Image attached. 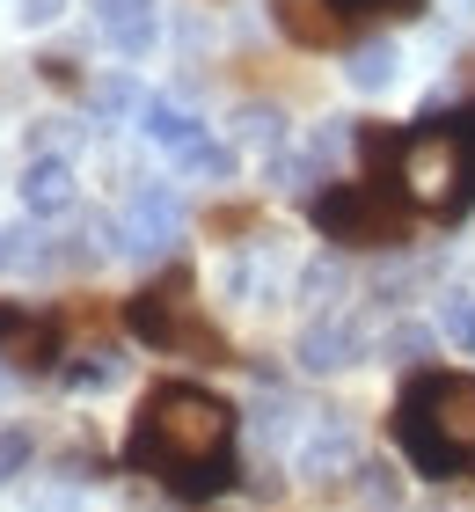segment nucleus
Listing matches in <instances>:
<instances>
[{"instance_id":"15","label":"nucleus","mask_w":475,"mask_h":512,"mask_svg":"<svg viewBox=\"0 0 475 512\" xmlns=\"http://www.w3.org/2000/svg\"><path fill=\"white\" fill-rule=\"evenodd\" d=\"M337 22H410L424 15V0H322Z\"/></svg>"},{"instance_id":"19","label":"nucleus","mask_w":475,"mask_h":512,"mask_svg":"<svg viewBox=\"0 0 475 512\" xmlns=\"http://www.w3.org/2000/svg\"><path fill=\"white\" fill-rule=\"evenodd\" d=\"M439 337L461 344V352L475 359V300H446V308H439Z\"/></svg>"},{"instance_id":"8","label":"nucleus","mask_w":475,"mask_h":512,"mask_svg":"<svg viewBox=\"0 0 475 512\" xmlns=\"http://www.w3.org/2000/svg\"><path fill=\"white\" fill-rule=\"evenodd\" d=\"M15 198H22V213H37V220L74 213V161H66V154H30V161H22Z\"/></svg>"},{"instance_id":"2","label":"nucleus","mask_w":475,"mask_h":512,"mask_svg":"<svg viewBox=\"0 0 475 512\" xmlns=\"http://www.w3.org/2000/svg\"><path fill=\"white\" fill-rule=\"evenodd\" d=\"M388 432L402 461L432 483H475V374L454 366H417L395 388Z\"/></svg>"},{"instance_id":"1","label":"nucleus","mask_w":475,"mask_h":512,"mask_svg":"<svg viewBox=\"0 0 475 512\" xmlns=\"http://www.w3.org/2000/svg\"><path fill=\"white\" fill-rule=\"evenodd\" d=\"M234 417L227 395H212L205 381H154L132 410V432H125V461L139 476H154L169 498H220L234 491Z\"/></svg>"},{"instance_id":"23","label":"nucleus","mask_w":475,"mask_h":512,"mask_svg":"<svg viewBox=\"0 0 475 512\" xmlns=\"http://www.w3.org/2000/svg\"><path fill=\"white\" fill-rule=\"evenodd\" d=\"M388 352H432V330H417V322H410V330L388 337Z\"/></svg>"},{"instance_id":"16","label":"nucleus","mask_w":475,"mask_h":512,"mask_svg":"<svg viewBox=\"0 0 475 512\" xmlns=\"http://www.w3.org/2000/svg\"><path fill=\"white\" fill-rule=\"evenodd\" d=\"M300 469L322 483V476H337V469H359V454H351V439H344V432H329V439L315 432V439H307V454H300Z\"/></svg>"},{"instance_id":"18","label":"nucleus","mask_w":475,"mask_h":512,"mask_svg":"<svg viewBox=\"0 0 475 512\" xmlns=\"http://www.w3.org/2000/svg\"><path fill=\"white\" fill-rule=\"evenodd\" d=\"M30 454H37L30 425H0V483H15L22 469H30Z\"/></svg>"},{"instance_id":"12","label":"nucleus","mask_w":475,"mask_h":512,"mask_svg":"<svg viewBox=\"0 0 475 512\" xmlns=\"http://www.w3.org/2000/svg\"><path fill=\"white\" fill-rule=\"evenodd\" d=\"M139 132L154 139V147H169V154H190L205 139V125L190 118L183 103H169V96H147V110H139Z\"/></svg>"},{"instance_id":"13","label":"nucleus","mask_w":475,"mask_h":512,"mask_svg":"<svg viewBox=\"0 0 475 512\" xmlns=\"http://www.w3.org/2000/svg\"><path fill=\"white\" fill-rule=\"evenodd\" d=\"M395 74H402V52H395L388 37H380V44H359V52L344 59V81L359 88V96H380V88H395Z\"/></svg>"},{"instance_id":"17","label":"nucleus","mask_w":475,"mask_h":512,"mask_svg":"<svg viewBox=\"0 0 475 512\" xmlns=\"http://www.w3.org/2000/svg\"><path fill=\"white\" fill-rule=\"evenodd\" d=\"M117 381H125V359H110V352H88V359L66 366V388H74V395H103Z\"/></svg>"},{"instance_id":"14","label":"nucleus","mask_w":475,"mask_h":512,"mask_svg":"<svg viewBox=\"0 0 475 512\" xmlns=\"http://www.w3.org/2000/svg\"><path fill=\"white\" fill-rule=\"evenodd\" d=\"M88 110L95 118H139V110H147V88H139L132 74H110V81L88 88Z\"/></svg>"},{"instance_id":"9","label":"nucleus","mask_w":475,"mask_h":512,"mask_svg":"<svg viewBox=\"0 0 475 512\" xmlns=\"http://www.w3.org/2000/svg\"><path fill=\"white\" fill-rule=\"evenodd\" d=\"M95 30L125 59H147L154 37H161V0H95Z\"/></svg>"},{"instance_id":"6","label":"nucleus","mask_w":475,"mask_h":512,"mask_svg":"<svg viewBox=\"0 0 475 512\" xmlns=\"http://www.w3.org/2000/svg\"><path fill=\"white\" fill-rule=\"evenodd\" d=\"M176 235H183V205H176V191H161V183H139V191L125 198V213H117V256H169L176 249Z\"/></svg>"},{"instance_id":"4","label":"nucleus","mask_w":475,"mask_h":512,"mask_svg":"<svg viewBox=\"0 0 475 512\" xmlns=\"http://www.w3.org/2000/svg\"><path fill=\"white\" fill-rule=\"evenodd\" d=\"M125 330L154 352H176V359H205V366H234V344L205 322V300H198V278L183 264H169L154 286H139L125 300Z\"/></svg>"},{"instance_id":"7","label":"nucleus","mask_w":475,"mask_h":512,"mask_svg":"<svg viewBox=\"0 0 475 512\" xmlns=\"http://www.w3.org/2000/svg\"><path fill=\"white\" fill-rule=\"evenodd\" d=\"M0 359L8 366H52L59 359V322L37 315L30 300H0Z\"/></svg>"},{"instance_id":"3","label":"nucleus","mask_w":475,"mask_h":512,"mask_svg":"<svg viewBox=\"0 0 475 512\" xmlns=\"http://www.w3.org/2000/svg\"><path fill=\"white\" fill-rule=\"evenodd\" d=\"M395 183L417 213L461 220L475 205V110H446L395 132Z\"/></svg>"},{"instance_id":"11","label":"nucleus","mask_w":475,"mask_h":512,"mask_svg":"<svg viewBox=\"0 0 475 512\" xmlns=\"http://www.w3.org/2000/svg\"><path fill=\"white\" fill-rule=\"evenodd\" d=\"M271 15H278V30L300 44V52H329V44L344 37V22L322 8V0H271Z\"/></svg>"},{"instance_id":"24","label":"nucleus","mask_w":475,"mask_h":512,"mask_svg":"<svg viewBox=\"0 0 475 512\" xmlns=\"http://www.w3.org/2000/svg\"><path fill=\"white\" fill-rule=\"evenodd\" d=\"M15 256H22V249H15V235H8V227H0V271H8Z\"/></svg>"},{"instance_id":"10","label":"nucleus","mask_w":475,"mask_h":512,"mask_svg":"<svg viewBox=\"0 0 475 512\" xmlns=\"http://www.w3.org/2000/svg\"><path fill=\"white\" fill-rule=\"evenodd\" d=\"M300 366H307V374H344V366H359V330L337 322V315L307 322V330H300Z\"/></svg>"},{"instance_id":"5","label":"nucleus","mask_w":475,"mask_h":512,"mask_svg":"<svg viewBox=\"0 0 475 512\" xmlns=\"http://www.w3.org/2000/svg\"><path fill=\"white\" fill-rule=\"evenodd\" d=\"M410 213H417V205L402 198L395 176L322 183V191L307 198V220H315V235L337 242V249H402V242H410Z\"/></svg>"},{"instance_id":"20","label":"nucleus","mask_w":475,"mask_h":512,"mask_svg":"<svg viewBox=\"0 0 475 512\" xmlns=\"http://www.w3.org/2000/svg\"><path fill=\"white\" fill-rule=\"evenodd\" d=\"M190 176H234V147H220V139H198L190 154H176Z\"/></svg>"},{"instance_id":"21","label":"nucleus","mask_w":475,"mask_h":512,"mask_svg":"<svg viewBox=\"0 0 475 512\" xmlns=\"http://www.w3.org/2000/svg\"><path fill=\"white\" fill-rule=\"evenodd\" d=\"M234 125H242V139H249V147H285V118H278V110H242V118H234Z\"/></svg>"},{"instance_id":"22","label":"nucleus","mask_w":475,"mask_h":512,"mask_svg":"<svg viewBox=\"0 0 475 512\" xmlns=\"http://www.w3.org/2000/svg\"><path fill=\"white\" fill-rule=\"evenodd\" d=\"M66 15V0H15V22L22 30H44V22H59Z\"/></svg>"}]
</instances>
